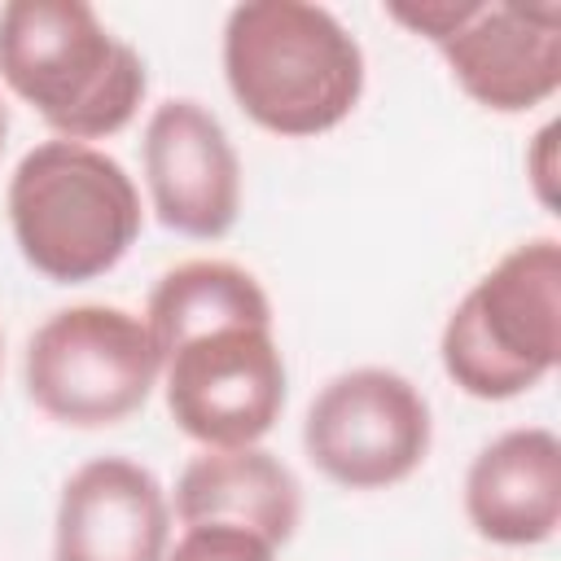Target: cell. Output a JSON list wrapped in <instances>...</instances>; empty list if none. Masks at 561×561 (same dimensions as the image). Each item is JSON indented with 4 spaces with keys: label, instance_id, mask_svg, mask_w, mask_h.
<instances>
[{
    "label": "cell",
    "instance_id": "obj_1",
    "mask_svg": "<svg viewBox=\"0 0 561 561\" xmlns=\"http://www.w3.org/2000/svg\"><path fill=\"white\" fill-rule=\"evenodd\" d=\"M0 79L39 110L57 140L79 145L123 131L149 88L140 53L88 0L0 4Z\"/></svg>",
    "mask_w": 561,
    "mask_h": 561
},
{
    "label": "cell",
    "instance_id": "obj_2",
    "mask_svg": "<svg viewBox=\"0 0 561 561\" xmlns=\"http://www.w3.org/2000/svg\"><path fill=\"white\" fill-rule=\"evenodd\" d=\"M224 79L259 127L320 136L359 105L364 53L324 4L245 0L224 22Z\"/></svg>",
    "mask_w": 561,
    "mask_h": 561
},
{
    "label": "cell",
    "instance_id": "obj_3",
    "mask_svg": "<svg viewBox=\"0 0 561 561\" xmlns=\"http://www.w3.org/2000/svg\"><path fill=\"white\" fill-rule=\"evenodd\" d=\"M9 224L22 259L57 280L105 276L140 232V193L118 158L79 140H44L13 167Z\"/></svg>",
    "mask_w": 561,
    "mask_h": 561
},
{
    "label": "cell",
    "instance_id": "obj_4",
    "mask_svg": "<svg viewBox=\"0 0 561 561\" xmlns=\"http://www.w3.org/2000/svg\"><path fill=\"white\" fill-rule=\"evenodd\" d=\"M443 368L473 399L535 390L561 359V245H513L443 324Z\"/></svg>",
    "mask_w": 561,
    "mask_h": 561
},
{
    "label": "cell",
    "instance_id": "obj_5",
    "mask_svg": "<svg viewBox=\"0 0 561 561\" xmlns=\"http://www.w3.org/2000/svg\"><path fill=\"white\" fill-rule=\"evenodd\" d=\"M162 377L145 316L79 302L53 311L26 342V394L61 425L96 430L145 408Z\"/></svg>",
    "mask_w": 561,
    "mask_h": 561
},
{
    "label": "cell",
    "instance_id": "obj_6",
    "mask_svg": "<svg viewBox=\"0 0 561 561\" xmlns=\"http://www.w3.org/2000/svg\"><path fill=\"white\" fill-rule=\"evenodd\" d=\"M171 421L202 447H254L285 408V359L272 324H215L162 351Z\"/></svg>",
    "mask_w": 561,
    "mask_h": 561
},
{
    "label": "cell",
    "instance_id": "obj_7",
    "mask_svg": "<svg viewBox=\"0 0 561 561\" xmlns=\"http://www.w3.org/2000/svg\"><path fill=\"white\" fill-rule=\"evenodd\" d=\"M430 403L394 368L337 373L307 408V460L346 491L394 486L421 469L430 451Z\"/></svg>",
    "mask_w": 561,
    "mask_h": 561
},
{
    "label": "cell",
    "instance_id": "obj_8",
    "mask_svg": "<svg viewBox=\"0 0 561 561\" xmlns=\"http://www.w3.org/2000/svg\"><path fill=\"white\" fill-rule=\"evenodd\" d=\"M145 184L162 228L215 241L241 210V158L224 123L193 96L162 101L145 123Z\"/></svg>",
    "mask_w": 561,
    "mask_h": 561
},
{
    "label": "cell",
    "instance_id": "obj_9",
    "mask_svg": "<svg viewBox=\"0 0 561 561\" xmlns=\"http://www.w3.org/2000/svg\"><path fill=\"white\" fill-rule=\"evenodd\" d=\"M438 53L482 110H535L561 88V4L478 0L473 18Z\"/></svg>",
    "mask_w": 561,
    "mask_h": 561
},
{
    "label": "cell",
    "instance_id": "obj_10",
    "mask_svg": "<svg viewBox=\"0 0 561 561\" xmlns=\"http://www.w3.org/2000/svg\"><path fill=\"white\" fill-rule=\"evenodd\" d=\"M167 535L171 504L145 465L96 456L61 482L53 561H162Z\"/></svg>",
    "mask_w": 561,
    "mask_h": 561
},
{
    "label": "cell",
    "instance_id": "obj_11",
    "mask_svg": "<svg viewBox=\"0 0 561 561\" xmlns=\"http://www.w3.org/2000/svg\"><path fill=\"white\" fill-rule=\"evenodd\" d=\"M469 526L504 548L552 539L561 526V438L543 425H517L491 438L465 473Z\"/></svg>",
    "mask_w": 561,
    "mask_h": 561
},
{
    "label": "cell",
    "instance_id": "obj_12",
    "mask_svg": "<svg viewBox=\"0 0 561 561\" xmlns=\"http://www.w3.org/2000/svg\"><path fill=\"white\" fill-rule=\"evenodd\" d=\"M175 517L184 526L228 522L285 543L302 517V491L289 465L254 447H206L175 482Z\"/></svg>",
    "mask_w": 561,
    "mask_h": 561
},
{
    "label": "cell",
    "instance_id": "obj_13",
    "mask_svg": "<svg viewBox=\"0 0 561 561\" xmlns=\"http://www.w3.org/2000/svg\"><path fill=\"white\" fill-rule=\"evenodd\" d=\"M237 320L272 324V302L263 285L228 259H188L171 267L153 285L149 307H145V324L158 342V355L202 329L237 324Z\"/></svg>",
    "mask_w": 561,
    "mask_h": 561
},
{
    "label": "cell",
    "instance_id": "obj_14",
    "mask_svg": "<svg viewBox=\"0 0 561 561\" xmlns=\"http://www.w3.org/2000/svg\"><path fill=\"white\" fill-rule=\"evenodd\" d=\"M162 561H276V543H267L245 526L206 522V526H184V535Z\"/></svg>",
    "mask_w": 561,
    "mask_h": 561
},
{
    "label": "cell",
    "instance_id": "obj_15",
    "mask_svg": "<svg viewBox=\"0 0 561 561\" xmlns=\"http://www.w3.org/2000/svg\"><path fill=\"white\" fill-rule=\"evenodd\" d=\"M478 0H390L386 13L403 22L412 35H425L430 44H443L473 18Z\"/></svg>",
    "mask_w": 561,
    "mask_h": 561
},
{
    "label": "cell",
    "instance_id": "obj_16",
    "mask_svg": "<svg viewBox=\"0 0 561 561\" xmlns=\"http://www.w3.org/2000/svg\"><path fill=\"white\" fill-rule=\"evenodd\" d=\"M552 136H557V127H543V131L535 136V149L543 153V162L535 167V188H539V197H543L548 206H552V158H548V153H552Z\"/></svg>",
    "mask_w": 561,
    "mask_h": 561
},
{
    "label": "cell",
    "instance_id": "obj_17",
    "mask_svg": "<svg viewBox=\"0 0 561 561\" xmlns=\"http://www.w3.org/2000/svg\"><path fill=\"white\" fill-rule=\"evenodd\" d=\"M4 140H9V105L0 96V149H4Z\"/></svg>",
    "mask_w": 561,
    "mask_h": 561
}]
</instances>
